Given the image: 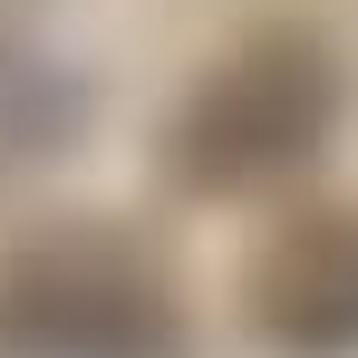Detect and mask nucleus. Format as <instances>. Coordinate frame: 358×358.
<instances>
[{"label": "nucleus", "instance_id": "obj_1", "mask_svg": "<svg viewBox=\"0 0 358 358\" xmlns=\"http://www.w3.org/2000/svg\"><path fill=\"white\" fill-rule=\"evenodd\" d=\"M329 117H339V68L310 39H252L242 59H223L184 97L165 155L203 194H242V184H271L291 165H310Z\"/></svg>", "mask_w": 358, "mask_h": 358}, {"label": "nucleus", "instance_id": "obj_2", "mask_svg": "<svg viewBox=\"0 0 358 358\" xmlns=\"http://www.w3.org/2000/svg\"><path fill=\"white\" fill-rule=\"evenodd\" d=\"M0 339L10 358H165V300L126 252L78 242L0 281Z\"/></svg>", "mask_w": 358, "mask_h": 358}, {"label": "nucleus", "instance_id": "obj_3", "mask_svg": "<svg viewBox=\"0 0 358 358\" xmlns=\"http://www.w3.org/2000/svg\"><path fill=\"white\" fill-rule=\"evenodd\" d=\"M252 320L291 358H358V213H310L262 252Z\"/></svg>", "mask_w": 358, "mask_h": 358}]
</instances>
